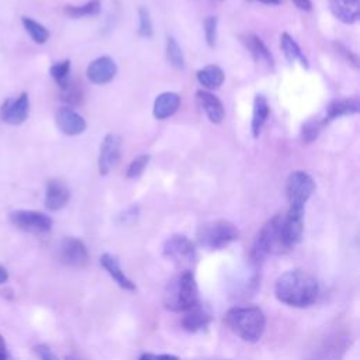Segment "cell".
<instances>
[{"mask_svg":"<svg viewBox=\"0 0 360 360\" xmlns=\"http://www.w3.org/2000/svg\"><path fill=\"white\" fill-rule=\"evenodd\" d=\"M318 281L305 270H288L283 273L274 284L276 298L294 308H307L316 301Z\"/></svg>","mask_w":360,"mask_h":360,"instance_id":"6da1fadb","label":"cell"},{"mask_svg":"<svg viewBox=\"0 0 360 360\" xmlns=\"http://www.w3.org/2000/svg\"><path fill=\"white\" fill-rule=\"evenodd\" d=\"M226 326L242 340L257 342L266 328V316L259 307H233L225 314Z\"/></svg>","mask_w":360,"mask_h":360,"instance_id":"7a4b0ae2","label":"cell"},{"mask_svg":"<svg viewBox=\"0 0 360 360\" xmlns=\"http://www.w3.org/2000/svg\"><path fill=\"white\" fill-rule=\"evenodd\" d=\"M198 302V288L193 271H180L172 281H169L163 304L165 308L173 312H186Z\"/></svg>","mask_w":360,"mask_h":360,"instance_id":"3957f363","label":"cell"},{"mask_svg":"<svg viewBox=\"0 0 360 360\" xmlns=\"http://www.w3.org/2000/svg\"><path fill=\"white\" fill-rule=\"evenodd\" d=\"M283 215L271 217L257 232L252 243L249 259L253 264H260L269 255H278L287 252L281 236Z\"/></svg>","mask_w":360,"mask_h":360,"instance_id":"277c9868","label":"cell"},{"mask_svg":"<svg viewBox=\"0 0 360 360\" xmlns=\"http://www.w3.org/2000/svg\"><path fill=\"white\" fill-rule=\"evenodd\" d=\"M239 238V229L226 219H214L201 224L197 228V243L205 249H224Z\"/></svg>","mask_w":360,"mask_h":360,"instance_id":"5b68a950","label":"cell"},{"mask_svg":"<svg viewBox=\"0 0 360 360\" xmlns=\"http://www.w3.org/2000/svg\"><path fill=\"white\" fill-rule=\"evenodd\" d=\"M163 256L181 271H191L197 262V249L187 236L172 235L163 243Z\"/></svg>","mask_w":360,"mask_h":360,"instance_id":"8992f818","label":"cell"},{"mask_svg":"<svg viewBox=\"0 0 360 360\" xmlns=\"http://www.w3.org/2000/svg\"><path fill=\"white\" fill-rule=\"evenodd\" d=\"M315 190V181L304 170L292 172L285 183V194L291 208H304Z\"/></svg>","mask_w":360,"mask_h":360,"instance_id":"52a82bcc","label":"cell"},{"mask_svg":"<svg viewBox=\"0 0 360 360\" xmlns=\"http://www.w3.org/2000/svg\"><path fill=\"white\" fill-rule=\"evenodd\" d=\"M58 259L68 267L83 269L90 263V253L80 239L66 236L58 246Z\"/></svg>","mask_w":360,"mask_h":360,"instance_id":"ba28073f","label":"cell"},{"mask_svg":"<svg viewBox=\"0 0 360 360\" xmlns=\"http://www.w3.org/2000/svg\"><path fill=\"white\" fill-rule=\"evenodd\" d=\"M10 221L17 228L31 233H45L52 228L49 215L32 210H15L10 214Z\"/></svg>","mask_w":360,"mask_h":360,"instance_id":"9c48e42d","label":"cell"},{"mask_svg":"<svg viewBox=\"0 0 360 360\" xmlns=\"http://www.w3.org/2000/svg\"><path fill=\"white\" fill-rule=\"evenodd\" d=\"M304 231V208H288L287 214L283 217L281 236L285 250H291L297 243H300Z\"/></svg>","mask_w":360,"mask_h":360,"instance_id":"30bf717a","label":"cell"},{"mask_svg":"<svg viewBox=\"0 0 360 360\" xmlns=\"http://www.w3.org/2000/svg\"><path fill=\"white\" fill-rule=\"evenodd\" d=\"M121 156V138L117 134H107L100 146L98 155V172L100 174H108L120 162Z\"/></svg>","mask_w":360,"mask_h":360,"instance_id":"8fae6325","label":"cell"},{"mask_svg":"<svg viewBox=\"0 0 360 360\" xmlns=\"http://www.w3.org/2000/svg\"><path fill=\"white\" fill-rule=\"evenodd\" d=\"M28 112L30 100L27 93H21L17 98H7L0 108L1 120L10 125L22 124L27 120Z\"/></svg>","mask_w":360,"mask_h":360,"instance_id":"7c38bea8","label":"cell"},{"mask_svg":"<svg viewBox=\"0 0 360 360\" xmlns=\"http://www.w3.org/2000/svg\"><path fill=\"white\" fill-rule=\"evenodd\" d=\"M117 73V65L110 56H100L90 62L86 75L94 84H105L114 79Z\"/></svg>","mask_w":360,"mask_h":360,"instance_id":"4fadbf2b","label":"cell"},{"mask_svg":"<svg viewBox=\"0 0 360 360\" xmlns=\"http://www.w3.org/2000/svg\"><path fill=\"white\" fill-rule=\"evenodd\" d=\"M55 121L58 128L69 136L79 135L86 129L84 118L70 107H60L56 111Z\"/></svg>","mask_w":360,"mask_h":360,"instance_id":"5bb4252c","label":"cell"},{"mask_svg":"<svg viewBox=\"0 0 360 360\" xmlns=\"http://www.w3.org/2000/svg\"><path fill=\"white\" fill-rule=\"evenodd\" d=\"M195 101L198 107L205 112L207 118L214 124H221L225 118V110L221 100L210 91L198 90L195 93Z\"/></svg>","mask_w":360,"mask_h":360,"instance_id":"9a60e30c","label":"cell"},{"mask_svg":"<svg viewBox=\"0 0 360 360\" xmlns=\"http://www.w3.org/2000/svg\"><path fill=\"white\" fill-rule=\"evenodd\" d=\"M240 39L245 44V46L248 48V51L250 52V55L256 63H259L267 69H273V66H274L273 56H271L270 51L267 49V46L264 45V42L260 39V37L249 32V34L242 35Z\"/></svg>","mask_w":360,"mask_h":360,"instance_id":"2e32d148","label":"cell"},{"mask_svg":"<svg viewBox=\"0 0 360 360\" xmlns=\"http://www.w3.org/2000/svg\"><path fill=\"white\" fill-rule=\"evenodd\" d=\"M70 198V191L65 183L58 179H52L46 183L45 191V207L49 211H58L63 208Z\"/></svg>","mask_w":360,"mask_h":360,"instance_id":"e0dca14e","label":"cell"},{"mask_svg":"<svg viewBox=\"0 0 360 360\" xmlns=\"http://www.w3.org/2000/svg\"><path fill=\"white\" fill-rule=\"evenodd\" d=\"M100 264L104 267V270L111 276V278L127 291H136V284L124 273V270L120 266V262L115 256L110 253H104L100 257Z\"/></svg>","mask_w":360,"mask_h":360,"instance_id":"ac0fdd59","label":"cell"},{"mask_svg":"<svg viewBox=\"0 0 360 360\" xmlns=\"http://www.w3.org/2000/svg\"><path fill=\"white\" fill-rule=\"evenodd\" d=\"M212 321V316L210 311L205 307L198 305V302L186 311V314L181 318V326L187 332H198L205 329Z\"/></svg>","mask_w":360,"mask_h":360,"instance_id":"d6986e66","label":"cell"},{"mask_svg":"<svg viewBox=\"0 0 360 360\" xmlns=\"http://www.w3.org/2000/svg\"><path fill=\"white\" fill-rule=\"evenodd\" d=\"M332 14L345 24H353L359 20V0H328Z\"/></svg>","mask_w":360,"mask_h":360,"instance_id":"ffe728a7","label":"cell"},{"mask_svg":"<svg viewBox=\"0 0 360 360\" xmlns=\"http://www.w3.org/2000/svg\"><path fill=\"white\" fill-rule=\"evenodd\" d=\"M180 107V96L174 91H165L155 98L153 115L158 120H166L172 117Z\"/></svg>","mask_w":360,"mask_h":360,"instance_id":"44dd1931","label":"cell"},{"mask_svg":"<svg viewBox=\"0 0 360 360\" xmlns=\"http://www.w3.org/2000/svg\"><path fill=\"white\" fill-rule=\"evenodd\" d=\"M360 108L357 98H340L333 100L326 107V117L323 120V124H328L329 121H333L343 115H353L357 114Z\"/></svg>","mask_w":360,"mask_h":360,"instance_id":"7402d4cb","label":"cell"},{"mask_svg":"<svg viewBox=\"0 0 360 360\" xmlns=\"http://www.w3.org/2000/svg\"><path fill=\"white\" fill-rule=\"evenodd\" d=\"M269 103L267 98L263 94H256L253 101V114H252V135L253 138H257L260 135V131L269 117Z\"/></svg>","mask_w":360,"mask_h":360,"instance_id":"603a6c76","label":"cell"},{"mask_svg":"<svg viewBox=\"0 0 360 360\" xmlns=\"http://www.w3.org/2000/svg\"><path fill=\"white\" fill-rule=\"evenodd\" d=\"M197 80L205 89L214 90V89H218L224 83L225 73L217 65H207V66H204L202 69H200L197 72Z\"/></svg>","mask_w":360,"mask_h":360,"instance_id":"cb8c5ba5","label":"cell"},{"mask_svg":"<svg viewBox=\"0 0 360 360\" xmlns=\"http://www.w3.org/2000/svg\"><path fill=\"white\" fill-rule=\"evenodd\" d=\"M280 46H281L285 58L290 62H300L301 66L308 69V60H307L305 55L302 53L300 45L294 41V38L291 35H288L287 32H283L280 37Z\"/></svg>","mask_w":360,"mask_h":360,"instance_id":"d4e9b609","label":"cell"},{"mask_svg":"<svg viewBox=\"0 0 360 360\" xmlns=\"http://www.w3.org/2000/svg\"><path fill=\"white\" fill-rule=\"evenodd\" d=\"M100 0H90L86 4L82 6H68L65 8V13L72 18H80V17H93L100 13Z\"/></svg>","mask_w":360,"mask_h":360,"instance_id":"484cf974","label":"cell"},{"mask_svg":"<svg viewBox=\"0 0 360 360\" xmlns=\"http://www.w3.org/2000/svg\"><path fill=\"white\" fill-rule=\"evenodd\" d=\"M22 25L34 42L45 44L48 41L49 31L42 24L37 22L35 20H32L30 17H22Z\"/></svg>","mask_w":360,"mask_h":360,"instance_id":"4316f807","label":"cell"},{"mask_svg":"<svg viewBox=\"0 0 360 360\" xmlns=\"http://www.w3.org/2000/svg\"><path fill=\"white\" fill-rule=\"evenodd\" d=\"M49 73L51 76L53 77V80L56 82V84L65 90L69 84H70V60H62V62H58L55 65L51 66L49 69Z\"/></svg>","mask_w":360,"mask_h":360,"instance_id":"83f0119b","label":"cell"},{"mask_svg":"<svg viewBox=\"0 0 360 360\" xmlns=\"http://www.w3.org/2000/svg\"><path fill=\"white\" fill-rule=\"evenodd\" d=\"M166 56L167 60L170 62V65L176 69H183L184 68V56H183V51L179 46V44L176 42V39L173 37H167L166 41Z\"/></svg>","mask_w":360,"mask_h":360,"instance_id":"f1b7e54d","label":"cell"},{"mask_svg":"<svg viewBox=\"0 0 360 360\" xmlns=\"http://www.w3.org/2000/svg\"><path fill=\"white\" fill-rule=\"evenodd\" d=\"M322 125H323V121L319 122V121L315 120V118L308 120V121L302 125V129H301V141H302L304 143H311V142H314V141L318 138Z\"/></svg>","mask_w":360,"mask_h":360,"instance_id":"f546056e","label":"cell"},{"mask_svg":"<svg viewBox=\"0 0 360 360\" xmlns=\"http://www.w3.org/2000/svg\"><path fill=\"white\" fill-rule=\"evenodd\" d=\"M149 159H150L149 155H139V156H136L129 163V166L127 169V177L128 179H138L142 174V172L145 170V167L148 166Z\"/></svg>","mask_w":360,"mask_h":360,"instance_id":"4dcf8cb0","label":"cell"},{"mask_svg":"<svg viewBox=\"0 0 360 360\" xmlns=\"http://www.w3.org/2000/svg\"><path fill=\"white\" fill-rule=\"evenodd\" d=\"M138 15H139V28L138 34L143 38H150L153 28H152V20L149 15V11L146 7H139L138 8Z\"/></svg>","mask_w":360,"mask_h":360,"instance_id":"1f68e13d","label":"cell"},{"mask_svg":"<svg viewBox=\"0 0 360 360\" xmlns=\"http://www.w3.org/2000/svg\"><path fill=\"white\" fill-rule=\"evenodd\" d=\"M217 24L218 20L214 15H208L204 20V32H205V41L208 44V46H214L215 41H217Z\"/></svg>","mask_w":360,"mask_h":360,"instance_id":"d6a6232c","label":"cell"},{"mask_svg":"<svg viewBox=\"0 0 360 360\" xmlns=\"http://www.w3.org/2000/svg\"><path fill=\"white\" fill-rule=\"evenodd\" d=\"M62 91H63L62 100H65L68 104H77V103H80L82 91L77 87L72 86V83L65 90H62Z\"/></svg>","mask_w":360,"mask_h":360,"instance_id":"836d02e7","label":"cell"},{"mask_svg":"<svg viewBox=\"0 0 360 360\" xmlns=\"http://www.w3.org/2000/svg\"><path fill=\"white\" fill-rule=\"evenodd\" d=\"M35 353L39 357V360H59L58 356L46 345H38L35 347Z\"/></svg>","mask_w":360,"mask_h":360,"instance_id":"e575fe53","label":"cell"},{"mask_svg":"<svg viewBox=\"0 0 360 360\" xmlns=\"http://www.w3.org/2000/svg\"><path fill=\"white\" fill-rule=\"evenodd\" d=\"M138 360H180L177 356L174 354H167V353H142Z\"/></svg>","mask_w":360,"mask_h":360,"instance_id":"d590c367","label":"cell"},{"mask_svg":"<svg viewBox=\"0 0 360 360\" xmlns=\"http://www.w3.org/2000/svg\"><path fill=\"white\" fill-rule=\"evenodd\" d=\"M0 360H14L13 356L10 354L7 345L4 342V338L0 335Z\"/></svg>","mask_w":360,"mask_h":360,"instance_id":"8d00e7d4","label":"cell"},{"mask_svg":"<svg viewBox=\"0 0 360 360\" xmlns=\"http://www.w3.org/2000/svg\"><path fill=\"white\" fill-rule=\"evenodd\" d=\"M294 4L300 8V10H304V11H309L312 8V4H311V0H292Z\"/></svg>","mask_w":360,"mask_h":360,"instance_id":"74e56055","label":"cell"},{"mask_svg":"<svg viewBox=\"0 0 360 360\" xmlns=\"http://www.w3.org/2000/svg\"><path fill=\"white\" fill-rule=\"evenodd\" d=\"M7 278H8V271L6 270V267H3V266L0 264V284L6 283Z\"/></svg>","mask_w":360,"mask_h":360,"instance_id":"f35d334b","label":"cell"},{"mask_svg":"<svg viewBox=\"0 0 360 360\" xmlns=\"http://www.w3.org/2000/svg\"><path fill=\"white\" fill-rule=\"evenodd\" d=\"M255 1H259V3H263V4H269V6H278L284 0H255Z\"/></svg>","mask_w":360,"mask_h":360,"instance_id":"ab89813d","label":"cell"},{"mask_svg":"<svg viewBox=\"0 0 360 360\" xmlns=\"http://www.w3.org/2000/svg\"><path fill=\"white\" fill-rule=\"evenodd\" d=\"M65 360H82V359H77V357H75V356H66Z\"/></svg>","mask_w":360,"mask_h":360,"instance_id":"60d3db41","label":"cell"}]
</instances>
